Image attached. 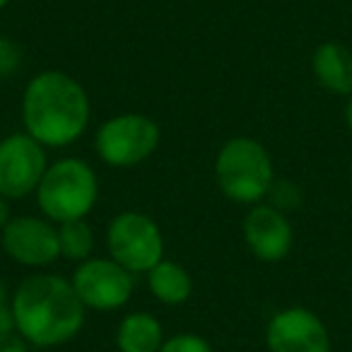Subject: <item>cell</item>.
<instances>
[{
  "label": "cell",
  "mask_w": 352,
  "mask_h": 352,
  "mask_svg": "<svg viewBox=\"0 0 352 352\" xmlns=\"http://www.w3.org/2000/svg\"><path fill=\"white\" fill-rule=\"evenodd\" d=\"M22 126L46 150H63L87 133L92 102L80 80L63 70H41L22 92Z\"/></svg>",
  "instance_id": "6da1fadb"
},
{
  "label": "cell",
  "mask_w": 352,
  "mask_h": 352,
  "mask_svg": "<svg viewBox=\"0 0 352 352\" xmlns=\"http://www.w3.org/2000/svg\"><path fill=\"white\" fill-rule=\"evenodd\" d=\"M15 331L32 347H58L80 336L87 309L70 278L34 273L12 289Z\"/></svg>",
  "instance_id": "7a4b0ae2"
},
{
  "label": "cell",
  "mask_w": 352,
  "mask_h": 352,
  "mask_svg": "<svg viewBox=\"0 0 352 352\" xmlns=\"http://www.w3.org/2000/svg\"><path fill=\"white\" fill-rule=\"evenodd\" d=\"M215 182L227 201L239 206L263 203L275 182L268 147L249 135L230 138L215 157Z\"/></svg>",
  "instance_id": "3957f363"
},
{
  "label": "cell",
  "mask_w": 352,
  "mask_h": 352,
  "mask_svg": "<svg viewBox=\"0 0 352 352\" xmlns=\"http://www.w3.org/2000/svg\"><path fill=\"white\" fill-rule=\"evenodd\" d=\"M36 206L46 220L70 222L87 220L99 198V179L94 166L80 157H63L49 164L39 188Z\"/></svg>",
  "instance_id": "277c9868"
},
{
  "label": "cell",
  "mask_w": 352,
  "mask_h": 352,
  "mask_svg": "<svg viewBox=\"0 0 352 352\" xmlns=\"http://www.w3.org/2000/svg\"><path fill=\"white\" fill-rule=\"evenodd\" d=\"M160 126L140 111H126L107 118L94 133V152L107 166L131 169L147 162L160 147Z\"/></svg>",
  "instance_id": "5b68a950"
},
{
  "label": "cell",
  "mask_w": 352,
  "mask_h": 352,
  "mask_svg": "<svg viewBox=\"0 0 352 352\" xmlns=\"http://www.w3.org/2000/svg\"><path fill=\"white\" fill-rule=\"evenodd\" d=\"M107 251L128 273H150L164 258V234L150 215L123 210L107 225Z\"/></svg>",
  "instance_id": "8992f818"
},
{
  "label": "cell",
  "mask_w": 352,
  "mask_h": 352,
  "mask_svg": "<svg viewBox=\"0 0 352 352\" xmlns=\"http://www.w3.org/2000/svg\"><path fill=\"white\" fill-rule=\"evenodd\" d=\"M46 169V147L30 133L17 131L0 140V196L8 201H25L34 196Z\"/></svg>",
  "instance_id": "52a82bcc"
},
{
  "label": "cell",
  "mask_w": 352,
  "mask_h": 352,
  "mask_svg": "<svg viewBox=\"0 0 352 352\" xmlns=\"http://www.w3.org/2000/svg\"><path fill=\"white\" fill-rule=\"evenodd\" d=\"M70 283L85 309L99 314L123 309L133 297V273H128L109 256L107 258L92 256L78 263V268L70 275Z\"/></svg>",
  "instance_id": "ba28073f"
},
{
  "label": "cell",
  "mask_w": 352,
  "mask_h": 352,
  "mask_svg": "<svg viewBox=\"0 0 352 352\" xmlns=\"http://www.w3.org/2000/svg\"><path fill=\"white\" fill-rule=\"evenodd\" d=\"M0 249L12 263L25 268H49L60 258L58 227L36 215H12L0 230Z\"/></svg>",
  "instance_id": "9c48e42d"
},
{
  "label": "cell",
  "mask_w": 352,
  "mask_h": 352,
  "mask_svg": "<svg viewBox=\"0 0 352 352\" xmlns=\"http://www.w3.org/2000/svg\"><path fill=\"white\" fill-rule=\"evenodd\" d=\"M265 345L270 352H331V333L316 311L287 307L268 321Z\"/></svg>",
  "instance_id": "30bf717a"
},
{
  "label": "cell",
  "mask_w": 352,
  "mask_h": 352,
  "mask_svg": "<svg viewBox=\"0 0 352 352\" xmlns=\"http://www.w3.org/2000/svg\"><path fill=\"white\" fill-rule=\"evenodd\" d=\"M241 234L251 254L263 263L285 261L294 244V230L289 217L268 203L251 206L241 222Z\"/></svg>",
  "instance_id": "8fae6325"
},
{
  "label": "cell",
  "mask_w": 352,
  "mask_h": 352,
  "mask_svg": "<svg viewBox=\"0 0 352 352\" xmlns=\"http://www.w3.org/2000/svg\"><path fill=\"white\" fill-rule=\"evenodd\" d=\"M311 73L321 89L338 97H350L352 51L340 41H321L311 56Z\"/></svg>",
  "instance_id": "7c38bea8"
},
{
  "label": "cell",
  "mask_w": 352,
  "mask_h": 352,
  "mask_svg": "<svg viewBox=\"0 0 352 352\" xmlns=\"http://www.w3.org/2000/svg\"><path fill=\"white\" fill-rule=\"evenodd\" d=\"M164 340V328L150 311H131L118 321V352H160Z\"/></svg>",
  "instance_id": "4fadbf2b"
},
{
  "label": "cell",
  "mask_w": 352,
  "mask_h": 352,
  "mask_svg": "<svg viewBox=\"0 0 352 352\" xmlns=\"http://www.w3.org/2000/svg\"><path fill=\"white\" fill-rule=\"evenodd\" d=\"M147 287H150L152 297L164 307H182L191 299L193 280L182 263L162 258L147 273Z\"/></svg>",
  "instance_id": "5bb4252c"
},
{
  "label": "cell",
  "mask_w": 352,
  "mask_h": 352,
  "mask_svg": "<svg viewBox=\"0 0 352 352\" xmlns=\"http://www.w3.org/2000/svg\"><path fill=\"white\" fill-rule=\"evenodd\" d=\"M60 258L70 263H82L94 256V230L87 220H70L58 225Z\"/></svg>",
  "instance_id": "9a60e30c"
},
{
  "label": "cell",
  "mask_w": 352,
  "mask_h": 352,
  "mask_svg": "<svg viewBox=\"0 0 352 352\" xmlns=\"http://www.w3.org/2000/svg\"><path fill=\"white\" fill-rule=\"evenodd\" d=\"M265 201H268V206L278 208L280 212L287 215V212L297 210V208L302 206L304 196H302V188H299L294 182H289V179H278V176H275V182H273V186H270Z\"/></svg>",
  "instance_id": "2e32d148"
},
{
  "label": "cell",
  "mask_w": 352,
  "mask_h": 352,
  "mask_svg": "<svg viewBox=\"0 0 352 352\" xmlns=\"http://www.w3.org/2000/svg\"><path fill=\"white\" fill-rule=\"evenodd\" d=\"M22 46L12 36L0 34V80H10L22 68Z\"/></svg>",
  "instance_id": "e0dca14e"
},
{
  "label": "cell",
  "mask_w": 352,
  "mask_h": 352,
  "mask_svg": "<svg viewBox=\"0 0 352 352\" xmlns=\"http://www.w3.org/2000/svg\"><path fill=\"white\" fill-rule=\"evenodd\" d=\"M160 352H215L212 345L203 336L196 333H176V336L166 338Z\"/></svg>",
  "instance_id": "ac0fdd59"
},
{
  "label": "cell",
  "mask_w": 352,
  "mask_h": 352,
  "mask_svg": "<svg viewBox=\"0 0 352 352\" xmlns=\"http://www.w3.org/2000/svg\"><path fill=\"white\" fill-rule=\"evenodd\" d=\"M15 331V311H12V289L0 278V336Z\"/></svg>",
  "instance_id": "d6986e66"
},
{
  "label": "cell",
  "mask_w": 352,
  "mask_h": 352,
  "mask_svg": "<svg viewBox=\"0 0 352 352\" xmlns=\"http://www.w3.org/2000/svg\"><path fill=\"white\" fill-rule=\"evenodd\" d=\"M0 352H30V342L17 331L0 336Z\"/></svg>",
  "instance_id": "ffe728a7"
},
{
  "label": "cell",
  "mask_w": 352,
  "mask_h": 352,
  "mask_svg": "<svg viewBox=\"0 0 352 352\" xmlns=\"http://www.w3.org/2000/svg\"><path fill=\"white\" fill-rule=\"evenodd\" d=\"M12 220V210H10V201L6 196H0V230Z\"/></svg>",
  "instance_id": "44dd1931"
},
{
  "label": "cell",
  "mask_w": 352,
  "mask_h": 352,
  "mask_svg": "<svg viewBox=\"0 0 352 352\" xmlns=\"http://www.w3.org/2000/svg\"><path fill=\"white\" fill-rule=\"evenodd\" d=\"M345 126H347V131H350V135H352V94L347 97V104H345Z\"/></svg>",
  "instance_id": "7402d4cb"
},
{
  "label": "cell",
  "mask_w": 352,
  "mask_h": 352,
  "mask_svg": "<svg viewBox=\"0 0 352 352\" xmlns=\"http://www.w3.org/2000/svg\"><path fill=\"white\" fill-rule=\"evenodd\" d=\"M8 6H10V0H0V12L6 10V8H8Z\"/></svg>",
  "instance_id": "603a6c76"
}]
</instances>
